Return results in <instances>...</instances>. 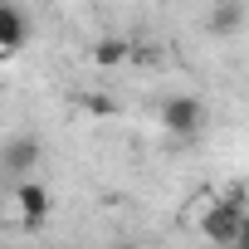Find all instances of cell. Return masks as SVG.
<instances>
[{
  "label": "cell",
  "instance_id": "obj_1",
  "mask_svg": "<svg viewBox=\"0 0 249 249\" xmlns=\"http://www.w3.org/2000/svg\"><path fill=\"white\" fill-rule=\"evenodd\" d=\"M200 234L210 244H230V249H244L249 244V220H244V196H210L205 210H200Z\"/></svg>",
  "mask_w": 249,
  "mask_h": 249
},
{
  "label": "cell",
  "instance_id": "obj_2",
  "mask_svg": "<svg viewBox=\"0 0 249 249\" xmlns=\"http://www.w3.org/2000/svg\"><path fill=\"white\" fill-rule=\"evenodd\" d=\"M200 122H205L200 98L176 93V98H166V103H161V127H166L171 137H196V132H200Z\"/></svg>",
  "mask_w": 249,
  "mask_h": 249
},
{
  "label": "cell",
  "instance_id": "obj_3",
  "mask_svg": "<svg viewBox=\"0 0 249 249\" xmlns=\"http://www.w3.org/2000/svg\"><path fill=\"white\" fill-rule=\"evenodd\" d=\"M10 191H15L20 225H25V230H44V220H49V210H54V196H49V186H39V181H15Z\"/></svg>",
  "mask_w": 249,
  "mask_h": 249
},
{
  "label": "cell",
  "instance_id": "obj_4",
  "mask_svg": "<svg viewBox=\"0 0 249 249\" xmlns=\"http://www.w3.org/2000/svg\"><path fill=\"white\" fill-rule=\"evenodd\" d=\"M25 39H30V15L0 0V49L15 54V49H25Z\"/></svg>",
  "mask_w": 249,
  "mask_h": 249
},
{
  "label": "cell",
  "instance_id": "obj_5",
  "mask_svg": "<svg viewBox=\"0 0 249 249\" xmlns=\"http://www.w3.org/2000/svg\"><path fill=\"white\" fill-rule=\"evenodd\" d=\"M239 25H244V5H239V0H225V5L210 15V35H220V39H230Z\"/></svg>",
  "mask_w": 249,
  "mask_h": 249
},
{
  "label": "cell",
  "instance_id": "obj_6",
  "mask_svg": "<svg viewBox=\"0 0 249 249\" xmlns=\"http://www.w3.org/2000/svg\"><path fill=\"white\" fill-rule=\"evenodd\" d=\"M127 54H132V49L122 44V39H103V44H93V64H98V69H117Z\"/></svg>",
  "mask_w": 249,
  "mask_h": 249
},
{
  "label": "cell",
  "instance_id": "obj_7",
  "mask_svg": "<svg viewBox=\"0 0 249 249\" xmlns=\"http://www.w3.org/2000/svg\"><path fill=\"white\" fill-rule=\"evenodd\" d=\"M35 157H39V147H35L30 137H20V142L5 152V166H10V171H25V166H35Z\"/></svg>",
  "mask_w": 249,
  "mask_h": 249
},
{
  "label": "cell",
  "instance_id": "obj_8",
  "mask_svg": "<svg viewBox=\"0 0 249 249\" xmlns=\"http://www.w3.org/2000/svg\"><path fill=\"white\" fill-rule=\"evenodd\" d=\"M88 112H98V117H107V112H112V98H103V93H93V98H88Z\"/></svg>",
  "mask_w": 249,
  "mask_h": 249
},
{
  "label": "cell",
  "instance_id": "obj_9",
  "mask_svg": "<svg viewBox=\"0 0 249 249\" xmlns=\"http://www.w3.org/2000/svg\"><path fill=\"white\" fill-rule=\"evenodd\" d=\"M35 5H49V0H35Z\"/></svg>",
  "mask_w": 249,
  "mask_h": 249
},
{
  "label": "cell",
  "instance_id": "obj_10",
  "mask_svg": "<svg viewBox=\"0 0 249 249\" xmlns=\"http://www.w3.org/2000/svg\"><path fill=\"white\" fill-rule=\"evenodd\" d=\"M117 249H132V244H117Z\"/></svg>",
  "mask_w": 249,
  "mask_h": 249
}]
</instances>
